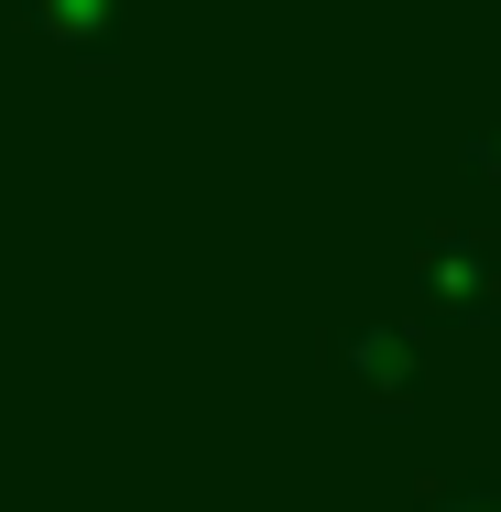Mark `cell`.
<instances>
[{
  "mask_svg": "<svg viewBox=\"0 0 501 512\" xmlns=\"http://www.w3.org/2000/svg\"><path fill=\"white\" fill-rule=\"evenodd\" d=\"M33 22H44L66 55L109 66V55H120V22H131V0H33Z\"/></svg>",
  "mask_w": 501,
  "mask_h": 512,
  "instance_id": "3957f363",
  "label": "cell"
},
{
  "mask_svg": "<svg viewBox=\"0 0 501 512\" xmlns=\"http://www.w3.org/2000/svg\"><path fill=\"white\" fill-rule=\"evenodd\" d=\"M458 153H469V175H491V186H501V120H480V131H469Z\"/></svg>",
  "mask_w": 501,
  "mask_h": 512,
  "instance_id": "5b68a950",
  "label": "cell"
},
{
  "mask_svg": "<svg viewBox=\"0 0 501 512\" xmlns=\"http://www.w3.org/2000/svg\"><path fill=\"white\" fill-rule=\"evenodd\" d=\"M414 295L436 316H501V229L491 218H436L425 240H414Z\"/></svg>",
  "mask_w": 501,
  "mask_h": 512,
  "instance_id": "7a4b0ae2",
  "label": "cell"
},
{
  "mask_svg": "<svg viewBox=\"0 0 501 512\" xmlns=\"http://www.w3.org/2000/svg\"><path fill=\"white\" fill-rule=\"evenodd\" d=\"M414 512H501V480H436Z\"/></svg>",
  "mask_w": 501,
  "mask_h": 512,
  "instance_id": "277c9868",
  "label": "cell"
},
{
  "mask_svg": "<svg viewBox=\"0 0 501 512\" xmlns=\"http://www.w3.org/2000/svg\"><path fill=\"white\" fill-rule=\"evenodd\" d=\"M327 371H338L371 414H403L414 393H425V327H414L403 306L338 316V327H327Z\"/></svg>",
  "mask_w": 501,
  "mask_h": 512,
  "instance_id": "6da1fadb",
  "label": "cell"
}]
</instances>
